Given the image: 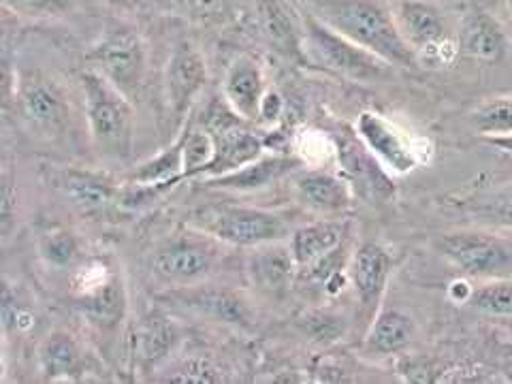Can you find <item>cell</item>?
I'll list each match as a JSON object with an SVG mask.
<instances>
[{
  "mask_svg": "<svg viewBox=\"0 0 512 384\" xmlns=\"http://www.w3.org/2000/svg\"><path fill=\"white\" fill-rule=\"evenodd\" d=\"M308 11L318 15L340 35L372 52L393 69H419V58L397 26L393 0H306Z\"/></svg>",
  "mask_w": 512,
  "mask_h": 384,
  "instance_id": "obj_1",
  "label": "cell"
},
{
  "mask_svg": "<svg viewBox=\"0 0 512 384\" xmlns=\"http://www.w3.org/2000/svg\"><path fill=\"white\" fill-rule=\"evenodd\" d=\"M92 150L109 163H126L135 148L133 99L94 69L79 75Z\"/></svg>",
  "mask_w": 512,
  "mask_h": 384,
  "instance_id": "obj_2",
  "label": "cell"
},
{
  "mask_svg": "<svg viewBox=\"0 0 512 384\" xmlns=\"http://www.w3.org/2000/svg\"><path fill=\"white\" fill-rule=\"evenodd\" d=\"M188 227L203 231L224 246L254 248L271 242H286L293 224L284 214L250 205H212L190 214Z\"/></svg>",
  "mask_w": 512,
  "mask_h": 384,
  "instance_id": "obj_3",
  "label": "cell"
},
{
  "mask_svg": "<svg viewBox=\"0 0 512 384\" xmlns=\"http://www.w3.org/2000/svg\"><path fill=\"white\" fill-rule=\"evenodd\" d=\"M301 41L316 64L335 75L350 79V82H380L393 71L391 64L340 35L338 30H333L312 11H306L301 18Z\"/></svg>",
  "mask_w": 512,
  "mask_h": 384,
  "instance_id": "obj_4",
  "label": "cell"
},
{
  "mask_svg": "<svg viewBox=\"0 0 512 384\" xmlns=\"http://www.w3.org/2000/svg\"><path fill=\"white\" fill-rule=\"evenodd\" d=\"M399 30L419 58L421 67L444 69L461 56L457 35L448 28L446 15L434 0H393Z\"/></svg>",
  "mask_w": 512,
  "mask_h": 384,
  "instance_id": "obj_5",
  "label": "cell"
},
{
  "mask_svg": "<svg viewBox=\"0 0 512 384\" xmlns=\"http://www.w3.org/2000/svg\"><path fill=\"white\" fill-rule=\"evenodd\" d=\"M90 69L109 79L128 99H135L146 84L148 45L131 24L109 26L88 52Z\"/></svg>",
  "mask_w": 512,
  "mask_h": 384,
  "instance_id": "obj_6",
  "label": "cell"
},
{
  "mask_svg": "<svg viewBox=\"0 0 512 384\" xmlns=\"http://www.w3.org/2000/svg\"><path fill=\"white\" fill-rule=\"evenodd\" d=\"M75 308L101 331H114L128 312V293L122 271L105 261H82L73 276Z\"/></svg>",
  "mask_w": 512,
  "mask_h": 384,
  "instance_id": "obj_7",
  "label": "cell"
},
{
  "mask_svg": "<svg viewBox=\"0 0 512 384\" xmlns=\"http://www.w3.org/2000/svg\"><path fill=\"white\" fill-rule=\"evenodd\" d=\"M218 239L188 227L160 244L152 254V274L171 288L203 284L210 278L220 256Z\"/></svg>",
  "mask_w": 512,
  "mask_h": 384,
  "instance_id": "obj_8",
  "label": "cell"
},
{
  "mask_svg": "<svg viewBox=\"0 0 512 384\" xmlns=\"http://www.w3.org/2000/svg\"><path fill=\"white\" fill-rule=\"evenodd\" d=\"M434 250L470 280L512 276V246L489 231H451L434 239Z\"/></svg>",
  "mask_w": 512,
  "mask_h": 384,
  "instance_id": "obj_9",
  "label": "cell"
},
{
  "mask_svg": "<svg viewBox=\"0 0 512 384\" xmlns=\"http://www.w3.org/2000/svg\"><path fill=\"white\" fill-rule=\"evenodd\" d=\"M15 109L24 126L39 139L56 141L71 124V105L67 94L41 73L24 75L15 86Z\"/></svg>",
  "mask_w": 512,
  "mask_h": 384,
  "instance_id": "obj_10",
  "label": "cell"
},
{
  "mask_svg": "<svg viewBox=\"0 0 512 384\" xmlns=\"http://www.w3.org/2000/svg\"><path fill=\"white\" fill-rule=\"evenodd\" d=\"M355 133L365 143L382 167L393 175L412 173L427 160L431 146L425 139L412 137L397 122L389 120L378 111H363L357 118Z\"/></svg>",
  "mask_w": 512,
  "mask_h": 384,
  "instance_id": "obj_11",
  "label": "cell"
},
{
  "mask_svg": "<svg viewBox=\"0 0 512 384\" xmlns=\"http://www.w3.org/2000/svg\"><path fill=\"white\" fill-rule=\"evenodd\" d=\"M333 154L338 160V171L350 184L355 197L372 205H384L395 199L397 186L393 173L382 167L380 160L367 150L355 131L335 133L331 137Z\"/></svg>",
  "mask_w": 512,
  "mask_h": 384,
  "instance_id": "obj_12",
  "label": "cell"
},
{
  "mask_svg": "<svg viewBox=\"0 0 512 384\" xmlns=\"http://www.w3.org/2000/svg\"><path fill=\"white\" fill-rule=\"evenodd\" d=\"M395 271L393 252L378 242H361L352 250L348 282L357 301V325L361 333L382 308L384 295Z\"/></svg>",
  "mask_w": 512,
  "mask_h": 384,
  "instance_id": "obj_13",
  "label": "cell"
},
{
  "mask_svg": "<svg viewBox=\"0 0 512 384\" xmlns=\"http://www.w3.org/2000/svg\"><path fill=\"white\" fill-rule=\"evenodd\" d=\"M207 77V60L195 41L180 39L171 47L165 64V99L169 114L178 124L188 122V114L203 92Z\"/></svg>",
  "mask_w": 512,
  "mask_h": 384,
  "instance_id": "obj_14",
  "label": "cell"
},
{
  "mask_svg": "<svg viewBox=\"0 0 512 384\" xmlns=\"http://www.w3.org/2000/svg\"><path fill=\"white\" fill-rule=\"evenodd\" d=\"M291 180L295 201L316 218L346 216L355 201V192L340 171L301 167Z\"/></svg>",
  "mask_w": 512,
  "mask_h": 384,
  "instance_id": "obj_15",
  "label": "cell"
},
{
  "mask_svg": "<svg viewBox=\"0 0 512 384\" xmlns=\"http://www.w3.org/2000/svg\"><path fill=\"white\" fill-rule=\"evenodd\" d=\"M54 186L84 214H105L111 207L122 205L124 182L111 178L107 171L60 169L54 175Z\"/></svg>",
  "mask_w": 512,
  "mask_h": 384,
  "instance_id": "obj_16",
  "label": "cell"
},
{
  "mask_svg": "<svg viewBox=\"0 0 512 384\" xmlns=\"http://www.w3.org/2000/svg\"><path fill=\"white\" fill-rule=\"evenodd\" d=\"M246 274L256 293L269 299L284 297L299 278V267L293 259L288 239L250 248L246 256Z\"/></svg>",
  "mask_w": 512,
  "mask_h": 384,
  "instance_id": "obj_17",
  "label": "cell"
},
{
  "mask_svg": "<svg viewBox=\"0 0 512 384\" xmlns=\"http://www.w3.org/2000/svg\"><path fill=\"white\" fill-rule=\"evenodd\" d=\"M173 297L180 303H186L190 310H195L201 316L212 318L222 325L248 329L254 323L250 301L242 293L231 291V288L195 284L186 288H175Z\"/></svg>",
  "mask_w": 512,
  "mask_h": 384,
  "instance_id": "obj_18",
  "label": "cell"
},
{
  "mask_svg": "<svg viewBox=\"0 0 512 384\" xmlns=\"http://www.w3.org/2000/svg\"><path fill=\"white\" fill-rule=\"evenodd\" d=\"M267 90L263 64L252 54H239L231 60L222 79V96L239 116L248 122L259 120Z\"/></svg>",
  "mask_w": 512,
  "mask_h": 384,
  "instance_id": "obj_19",
  "label": "cell"
},
{
  "mask_svg": "<svg viewBox=\"0 0 512 384\" xmlns=\"http://www.w3.org/2000/svg\"><path fill=\"white\" fill-rule=\"evenodd\" d=\"M352 237V222L346 216L340 218H316L303 224H297L288 246H291L293 259L301 269H308L323 256L338 250L344 242Z\"/></svg>",
  "mask_w": 512,
  "mask_h": 384,
  "instance_id": "obj_20",
  "label": "cell"
},
{
  "mask_svg": "<svg viewBox=\"0 0 512 384\" xmlns=\"http://www.w3.org/2000/svg\"><path fill=\"white\" fill-rule=\"evenodd\" d=\"M306 167V160L293 156V154H263L261 158L252 160V163L239 167L231 173L218 175L212 180H203L205 186L216 190H229V192H259L276 182L291 178L295 171Z\"/></svg>",
  "mask_w": 512,
  "mask_h": 384,
  "instance_id": "obj_21",
  "label": "cell"
},
{
  "mask_svg": "<svg viewBox=\"0 0 512 384\" xmlns=\"http://www.w3.org/2000/svg\"><path fill=\"white\" fill-rule=\"evenodd\" d=\"M212 137V160L197 173V180L201 182L218 178V175L224 173H231L265 154V141L256 133H252L246 122L222 128V131L212 133Z\"/></svg>",
  "mask_w": 512,
  "mask_h": 384,
  "instance_id": "obj_22",
  "label": "cell"
},
{
  "mask_svg": "<svg viewBox=\"0 0 512 384\" xmlns=\"http://www.w3.org/2000/svg\"><path fill=\"white\" fill-rule=\"evenodd\" d=\"M453 205L487 229L512 231V180L476 184L453 199Z\"/></svg>",
  "mask_w": 512,
  "mask_h": 384,
  "instance_id": "obj_23",
  "label": "cell"
},
{
  "mask_svg": "<svg viewBox=\"0 0 512 384\" xmlns=\"http://www.w3.org/2000/svg\"><path fill=\"white\" fill-rule=\"evenodd\" d=\"M416 335L410 314L399 308H380L361 338V352L370 359H389L404 355Z\"/></svg>",
  "mask_w": 512,
  "mask_h": 384,
  "instance_id": "obj_24",
  "label": "cell"
},
{
  "mask_svg": "<svg viewBox=\"0 0 512 384\" xmlns=\"http://www.w3.org/2000/svg\"><path fill=\"white\" fill-rule=\"evenodd\" d=\"M461 54L476 62L495 64L508 54V35L498 18L483 9L470 11L457 32Z\"/></svg>",
  "mask_w": 512,
  "mask_h": 384,
  "instance_id": "obj_25",
  "label": "cell"
},
{
  "mask_svg": "<svg viewBox=\"0 0 512 384\" xmlns=\"http://www.w3.org/2000/svg\"><path fill=\"white\" fill-rule=\"evenodd\" d=\"M39 374L45 382L75 380L86 367V350L75 333L54 329L37 348Z\"/></svg>",
  "mask_w": 512,
  "mask_h": 384,
  "instance_id": "obj_26",
  "label": "cell"
},
{
  "mask_svg": "<svg viewBox=\"0 0 512 384\" xmlns=\"http://www.w3.org/2000/svg\"><path fill=\"white\" fill-rule=\"evenodd\" d=\"M180 342L178 325L165 312L150 310L141 318L135 335V357L143 370H152L169 359Z\"/></svg>",
  "mask_w": 512,
  "mask_h": 384,
  "instance_id": "obj_27",
  "label": "cell"
},
{
  "mask_svg": "<svg viewBox=\"0 0 512 384\" xmlns=\"http://www.w3.org/2000/svg\"><path fill=\"white\" fill-rule=\"evenodd\" d=\"M184 171H186L184 131H180L178 139H175L171 146L160 150L152 158L143 160L141 165H137L131 173L126 175L124 182L148 186V188H154L158 195H163V192L184 182Z\"/></svg>",
  "mask_w": 512,
  "mask_h": 384,
  "instance_id": "obj_28",
  "label": "cell"
},
{
  "mask_svg": "<svg viewBox=\"0 0 512 384\" xmlns=\"http://www.w3.org/2000/svg\"><path fill=\"white\" fill-rule=\"evenodd\" d=\"M466 306L485 318L512 320V276L480 280Z\"/></svg>",
  "mask_w": 512,
  "mask_h": 384,
  "instance_id": "obj_29",
  "label": "cell"
},
{
  "mask_svg": "<svg viewBox=\"0 0 512 384\" xmlns=\"http://www.w3.org/2000/svg\"><path fill=\"white\" fill-rule=\"evenodd\" d=\"M39 254L54 269H75L84 261L82 239L69 229H54L41 235Z\"/></svg>",
  "mask_w": 512,
  "mask_h": 384,
  "instance_id": "obj_30",
  "label": "cell"
},
{
  "mask_svg": "<svg viewBox=\"0 0 512 384\" xmlns=\"http://www.w3.org/2000/svg\"><path fill=\"white\" fill-rule=\"evenodd\" d=\"M348 325L350 320H346L344 314L331 308L306 312L297 320V327L301 329V333L320 346L338 344L346 335Z\"/></svg>",
  "mask_w": 512,
  "mask_h": 384,
  "instance_id": "obj_31",
  "label": "cell"
},
{
  "mask_svg": "<svg viewBox=\"0 0 512 384\" xmlns=\"http://www.w3.org/2000/svg\"><path fill=\"white\" fill-rule=\"evenodd\" d=\"M468 118L480 137L512 133V94L480 103L470 111Z\"/></svg>",
  "mask_w": 512,
  "mask_h": 384,
  "instance_id": "obj_32",
  "label": "cell"
},
{
  "mask_svg": "<svg viewBox=\"0 0 512 384\" xmlns=\"http://www.w3.org/2000/svg\"><path fill=\"white\" fill-rule=\"evenodd\" d=\"M7 11L15 13L24 20H62L73 9V0H3Z\"/></svg>",
  "mask_w": 512,
  "mask_h": 384,
  "instance_id": "obj_33",
  "label": "cell"
},
{
  "mask_svg": "<svg viewBox=\"0 0 512 384\" xmlns=\"http://www.w3.org/2000/svg\"><path fill=\"white\" fill-rule=\"evenodd\" d=\"M165 382H199V384H212V382H224V374L220 367L214 365L210 359H199L192 357L184 361L182 365L175 367V370L163 378Z\"/></svg>",
  "mask_w": 512,
  "mask_h": 384,
  "instance_id": "obj_34",
  "label": "cell"
},
{
  "mask_svg": "<svg viewBox=\"0 0 512 384\" xmlns=\"http://www.w3.org/2000/svg\"><path fill=\"white\" fill-rule=\"evenodd\" d=\"M182 3L201 22H222L231 15L235 0H182Z\"/></svg>",
  "mask_w": 512,
  "mask_h": 384,
  "instance_id": "obj_35",
  "label": "cell"
},
{
  "mask_svg": "<svg viewBox=\"0 0 512 384\" xmlns=\"http://www.w3.org/2000/svg\"><path fill=\"white\" fill-rule=\"evenodd\" d=\"M284 114V101L282 96L276 90H267L265 99L261 103V114L259 120L267 122V124H274L280 120V116Z\"/></svg>",
  "mask_w": 512,
  "mask_h": 384,
  "instance_id": "obj_36",
  "label": "cell"
},
{
  "mask_svg": "<svg viewBox=\"0 0 512 384\" xmlns=\"http://www.w3.org/2000/svg\"><path fill=\"white\" fill-rule=\"evenodd\" d=\"M15 205H18V192H15V188H13L11 175L5 173V188H3V233H5V237H9Z\"/></svg>",
  "mask_w": 512,
  "mask_h": 384,
  "instance_id": "obj_37",
  "label": "cell"
},
{
  "mask_svg": "<svg viewBox=\"0 0 512 384\" xmlns=\"http://www.w3.org/2000/svg\"><path fill=\"white\" fill-rule=\"evenodd\" d=\"M483 139L489 143L491 148L500 150L502 154L512 158V133H508V135H491V137H483Z\"/></svg>",
  "mask_w": 512,
  "mask_h": 384,
  "instance_id": "obj_38",
  "label": "cell"
},
{
  "mask_svg": "<svg viewBox=\"0 0 512 384\" xmlns=\"http://www.w3.org/2000/svg\"><path fill=\"white\" fill-rule=\"evenodd\" d=\"M504 9H506V13L510 15V20H512V0H504Z\"/></svg>",
  "mask_w": 512,
  "mask_h": 384,
  "instance_id": "obj_39",
  "label": "cell"
}]
</instances>
